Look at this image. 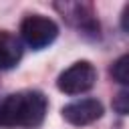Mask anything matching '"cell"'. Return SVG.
<instances>
[{"label":"cell","instance_id":"obj_6","mask_svg":"<svg viewBox=\"0 0 129 129\" xmlns=\"http://www.w3.org/2000/svg\"><path fill=\"white\" fill-rule=\"evenodd\" d=\"M111 75H113V79H115L117 83H121V85H127V83H129V56H127V54L119 56V58L113 62Z\"/></svg>","mask_w":129,"mask_h":129},{"label":"cell","instance_id":"obj_4","mask_svg":"<svg viewBox=\"0 0 129 129\" xmlns=\"http://www.w3.org/2000/svg\"><path fill=\"white\" fill-rule=\"evenodd\" d=\"M101 115H103V105H101V101L91 99V97L73 101V103H69V105L62 107V117H64V121H69L71 125H77V127L89 125V123L97 121Z\"/></svg>","mask_w":129,"mask_h":129},{"label":"cell","instance_id":"obj_2","mask_svg":"<svg viewBox=\"0 0 129 129\" xmlns=\"http://www.w3.org/2000/svg\"><path fill=\"white\" fill-rule=\"evenodd\" d=\"M20 34H22V40L30 48L40 50V48L48 46L50 42H54V38L58 36V26L54 24V20H50L46 16L30 14L22 20Z\"/></svg>","mask_w":129,"mask_h":129},{"label":"cell","instance_id":"obj_1","mask_svg":"<svg viewBox=\"0 0 129 129\" xmlns=\"http://www.w3.org/2000/svg\"><path fill=\"white\" fill-rule=\"evenodd\" d=\"M48 101L40 91H20L0 103V127L36 129L46 115Z\"/></svg>","mask_w":129,"mask_h":129},{"label":"cell","instance_id":"obj_7","mask_svg":"<svg viewBox=\"0 0 129 129\" xmlns=\"http://www.w3.org/2000/svg\"><path fill=\"white\" fill-rule=\"evenodd\" d=\"M113 109H115L117 113H121V115H127V111H129V93H127V91H121V93L115 97Z\"/></svg>","mask_w":129,"mask_h":129},{"label":"cell","instance_id":"obj_5","mask_svg":"<svg viewBox=\"0 0 129 129\" xmlns=\"http://www.w3.org/2000/svg\"><path fill=\"white\" fill-rule=\"evenodd\" d=\"M20 58H22V44H20V40L14 34L2 30L0 32V71L16 67Z\"/></svg>","mask_w":129,"mask_h":129},{"label":"cell","instance_id":"obj_3","mask_svg":"<svg viewBox=\"0 0 129 129\" xmlns=\"http://www.w3.org/2000/svg\"><path fill=\"white\" fill-rule=\"evenodd\" d=\"M95 81H97L95 67L89 60H79L58 75L56 87H58V91H62L67 95H81V93L91 91Z\"/></svg>","mask_w":129,"mask_h":129}]
</instances>
